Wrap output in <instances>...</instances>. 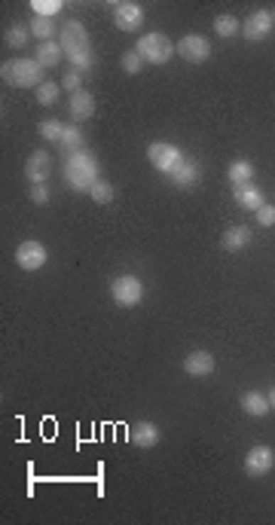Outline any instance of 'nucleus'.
I'll return each mask as SVG.
<instances>
[{
  "label": "nucleus",
  "mask_w": 275,
  "mask_h": 525,
  "mask_svg": "<svg viewBox=\"0 0 275 525\" xmlns=\"http://www.w3.org/2000/svg\"><path fill=\"white\" fill-rule=\"evenodd\" d=\"M61 131H65V126H61L58 119H43L40 122V135H43L46 141H61Z\"/></svg>",
  "instance_id": "c756f323"
},
{
  "label": "nucleus",
  "mask_w": 275,
  "mask_h": 525,
  "mask_svg": "<svg viewBox=\"0 0 275 525\" xmlns=\"http://www.w3.org/2000/svg\"><path fill=\"white\" fill-rule=\"evenodd\" d=\"M254 214H257V223L260 226H275V205H260Z\"/></svg>",
  "instance_id": "2f4dec72"
},
{
  "label": "nucleus",
  "mask_w": 275,
  "mask_h": 525,
  "mask_svg": "<svg viewBox=\"0 0 275 525\" xmlns=\"http://www.w3.org/2000/svg\"><path fill=\"white\" fill-rule=\"evenodd\" d=\"M0 77H4L6 86L13 89H37L43 80V67L37 65L34 58H13V61H4L0 67Z\"/></svg>",
  "instance_id": "f03ea898"
},
{
  "label": "nucleus",
  "mask_w": 275,
  "mask_h": 525,
  "mask_svg": "<svg viewBox=\"0 0 275 525\" xmlns=\"http://www.w3.org/2000/svg\"><path fill=\"white\" fill-rule=\"evenodd\" d=\"M28 195H31V202H34V205H46L49 202V187H46V183H34V187L28 190Z\"/></svg>",
  "instance_id": "473e14b6"
},
{
  "label": "nucleus",
  "mask_w": 275,
  "mask_h": 525,
  "mask_svg": "<svg viewBox=\"0 0 275 525\" xmlns=\"http://www.w3.org/2000/svg\"><path fill=\"white\" fill-rule=\"evenodd\" d=\"M227 178H230V183H232V187H242V183H251V180H254V166H251L248 159H236V162H230Z\"/></svg>",
  "instance_id": "412c9836"
},
{
  "label": "nucleus",
  "mask_w": 275,
  "mask_h": 525,
  "mask_svg": "<svg viewBox=\"0 0 275 525\" xmlns=\"http://www.w3.org/2000/svg\"><path fill=\"white\" fill-rule=\"evenodd\" d=\"M239 31H242V25H239L236 16L227 13V16H217V18H214V34H217V37H236Z\"/></svg>",
  "instance_id": "a878e982"
},
{
  "label": "nucleus",
  "mask_w": 275,
  "mask_h": 525,
  "mask_svg": "<svg viewBox=\"0 0 275 525\" xmlns=\"http://www.w3.org/2000/svg\"><path fill=\"white\" fill-rule=\"evenodd\" d=\"M135 53L144 58V65H153V67H159V65H168L171 61V55L178 53L175 49V43L166 37V34H144L138 40V46H135Z\"/></svg>",
  "instance_id": "7ed1b4c3"
},
{
  "label": "nucleus",
  "mask_w": 275,
  "mask_h": 525,
  "mask_svg": "<svg viewBox=\"0 0 275 525\" xmlns=\"http://www.w3.org/2000/svg\"><path fill=\"white\" fill-rule=\"evenodd\" d=\"M110 296H114V303L122 308H135L144 300V284H141V278H135V275H119L110 281Z\"/></svg>",
  "instance_id": "39448f33"
},
{
  "label": "nucleus",
  "mask_w": 275,
  "mask_h": 525,
  "mask_svg": "<svg viewBox=\"0 0 275 525\" xmlns=\"http://www.w3.org/2000/svg\"><path fill=\"white\" fill-rule=\"evenodd\" d=\"M37 101H40L43 107H53L55 101H58V83H53V80L40 83V86H37Z\"/></svg>",
  "instance_id": "bb28decb"
},
{
  "label": "nucleus",
  "mask_w": 275,
  "mask_h": 525,
  "mask_svg": "<svg viewBox=\"0 0 275 525\" xmlns=\"http://www.w3.org/2000/svg\"><path fill=\"white\" fill-rule=\"evenodd\" d=\"M119 65H122V70H126L129 77H135V74H141V70H144V58H141V55L135 53V49H131V53L122 55Z\"/></svg>",
  "instance_id": "c85d7f7f"
},
{
  "label": "nucleus",
  "mask_w": 275,
  "mask_h": 525,
  "mask_svg": "<svg viewBox=\"0 0 275 525\" xmlns=\"http://www.w3.org/2000/svg\"><path fill=\"white\" fill-rule=\"evenodd\" d=\"M61 174H65L68 187L77 190V193H89L92 187H95V180H101L98 178V159H95V153H89V150L70 153V156L65 159Z\"/></svg>",
  "instance_id": "f257e3e1"
},
{
  "label": "nucleus",
  "mask_w": 275,
  "mask_h": 525,
  "mask_svg": "<svg viewBox=\"0 0 275 525\" xmlns=\"http://www.w3.org/2000/svg\"><path fill=\"white\" fill-rule=\"evenodd\" d=\"M58 43L65 49V55L70 53H89L92 43H89V31L83 22H77V18H68L65 25L58 31Z\"/></svg>",
  "instance_id": "423d86ee"
},
{
  "label": "nucleus",
  "mask_w": 275,
  "mask_h": 525,
  "mask_svg": "<svg viewBox=\"0 0 275 525\" xmlns=\"http://www.w3.org/2000/svg\"><path fill=\"white\" fill-rule=\"evenodd\" d=\"M31 25H13V28H6V34H4V40L13 49H22V46H28L31 43Z\"/></svg>",
  "instance_id": "5701e85b"
},
{
  "label": "nucleus",
  "mask_w": 275,
  "mask_h": 525,
  "mask_svg": "<svg viewBox=\"0 0 275 525\" xmlns=\"http://www.w3.org/2000/svg\"><path fill=\"white\" fill-rule=\"evenodd\" d=\"M114 25L119 31H138L141 25H144V6L135 4V0L114 4Z\"/></svg>",
  "instance_id": "9d476101"
},
{
  "label": "nucleus",
  "mask_w": 275,
  "mask_h": 525,
  "mask_svg": "<svg viewBox=\"0 0 275 525\" xmlns=\"http://www.w3.org/2000/svg\"><path fill=\"white\" fill-rule=\"evenodd\" d=\"M214 367H217V360H214L211 352H190L183 357V369H187L190 376H211Z\"/></svg>",
  "instance_id": "2eb2a0df"
},
{
  "label": "nucleus",
  "mask_w": 275,
  "mask_h": 525,
  "mask_svg": "<svg viewBox=\"0 0 275 525\" xmlns=\"http://www.w3.org/2000/svg\"><path fill=\"white\" fill-rule=\"evenodd\" d=\"M83 141H86V138H83V131H80V126L74 122V126H65V131H61V141H58V147L70 156V153L83 150Z\"/></svg>",
  "instance_id": "4be33fe9"
},
{
  "label": "nucleus",
  "mask_w": 275,
  "mask_h": 525,
  "mask_svg": "<svg viewBox=\"0 0 275 525\" xmlns=\"http://www.w3.org/2000/svg\"><path fill=\"white\" fill-rule=\"evenodd\" d=\"M61 58H65V49H61V43H53V40H49V43H37L34 46V61L43 70L46 67H58Z\"/></svg>",
  "instance_id": "dca6fc26"
},
{
  "label": "nucleus",
  "mask_w": 275,
  "mask_h": 525,
  "mask_svg": "<svg viewBox=\"0 0 275 525\" xmlns=\"http://www.w3.org/2000/svg\"><path fill=\"white\" fill-rule=\"evenodd\" d=\"M269 406L275 409V385H272V391H269Z\"/></svg>",
  "instance_id": "f704fd0d"
},
{
  "label": "nucleus",
  "mask_w": 275,
  "mask_h": 525,
  "mask_svg": "<svg viewBox=\"0 0 275 525\" xmlns=\"http://www.w3.org/2000/svg\"><path fill=\"white\" fill-rule=\"evenodd\" d=\"M25 174H28L31 187H34V183H46L49 178H53V156H49L46 150H34V153L28 156Z\"/></svg>",
  "instance_id": "f8f14e48"
},
{
  "label": "nucleus",
  "mask_w": 275,
  "mask_h": 525,
  "mask_svg": "<svg viewBox=\"0 0 275 525\" xmlns=\"http://www.w3.org/2000/svg\"><path fill=\"white\" fill-rule=\"evenodd\" d=\"M31 34H34L40 43H49V40L55 37V22H53V18H40V16H34V18H31Z\"/></svg>",
  "instance_id": "b1692460"
},
{
  "label": "nucleus",
  "mask_w": 275,
  "mask_h": 525,
  "mask_svg": "<svg viewBox=\"0 0 275 525\" xmlns=\"http://www.w3.org/2000/svg\"><path fill=\"white\" fill-rule=\"evenodd\" d=\"M61 9H65L61 0H31V13L40 16V18H55Z\"/></svg>",
  "instance_id": "393cba45"
},
{
  "label": "nucleus",
  "mask_w": 275,
  "mask_h": 525,
  "mask_svg": "<svg viewBox=\"0 0 275 525\" xmlns=\"http://www.w3.org/2000/svg\"><path fill=\"white\" fill-rule=\"evenodd\" d=\"M272 465H275V452H272V446H266V443L251 446L248 455H244V473H248L251 480L266 477V473L272 470Z\"/></svg>",
  "instance_id": "6e6552de"
},
{
  "label": "nucleus",
  "mask_w": 275,
  "mask_h": 525,
  "mask_svg": "<svg viewBox=\"0 0 275 525\" xmlns=\"http://www.w3.org/2000/svg\"><path fill=\"white\" fill-rule=\"evenodd\" d=\"M199 174H202V168H199V162H196V159H183V162H180V168H178L175 174H171V180H175V187H178V190H190V187H196Z\"/></svg>",
  "instance_id": "f3484780"
},
{
  "label": "nucleus",
  "mask_w": 275,
  "mask_h": 525,
  "mask_svg": "<svg viewBox=\"0 0 275 525\" xmlns=\"http://www.w3.org/2000/svg\"><path fill=\"white\" fill-rule=\"evenodd\" d=\"M61 86H65V89L70 92V95L83 89V80H80V70H68V74H65V80H61Z\"/></svg>",
  "instance_id": "72a5a7b5"
},
{
  "label": "nucleus",
  "mask_w": 275,
  "mask_h": 525,
  "mask_svg": "<svg viewBox=\"0 0 275 525\" xmlns=\"http://www.w3.org/2000/svg\"><path fill=\"white\" fill-rule=\"evenodd\" d=\"M175 49H178V55L183 61H190V65H205V61L211 58V43H208V37H202V34L180 37L175 43Z\"/></svg>",
  "instance_id": "0eeeda50"
},
{
  "label": "nucleus",
  "mask_w": 275,
  "mask_h": 525,
  "mask_svg": "<svg viewBox=\"0 0 275 525\" xmlns=\"http://www.w3.org/2000/svg\"><path fill=\"white\" fill-rule=\"evenodd\" d=\"M272 16L269 9H257V13H251L248 18H244V37H248V43H260V40H266L272 34Z\"/></svg>",
  "instance_id": "9b49d317"
},
{
  "label": "nucleus",
  "mask_w": 275,
  "mask_h": 525,
  "mask_svg": "<svg viewBox=\"0 0 275 525\" xmlns=\"http://www.w3.org/2000/svg\"><path fill=\"white\" fill-rule=\"evenodd\" d=\"M68 110H70V117H74L77 126H80V122H86V119H92V117H95V98H92V92H86V89L74 92L70 101H68Z\"/></svg>",
  "instance_id": "ddd939ff"
},
{
  "label": "nucleus",
  "mask_w": 275,
  "mask_h": 525,
  "mask_svg": "<svg viewBox=\"0 0 275 525\" xmlns=\"http://www.w3.org/2000/svg\"><path fill=\"white\" fill-rule=\"evenodd\" d=\"M251 229L248 226H230L227 232H223V248L227 251H244L251 244Z\"/></svg>",
  "instance_id": "aec40b11"
},
{
  "label": "nucleus",
  "mask_w": 275,
  "mask_h": 525,
  "mask_svg": "<svg viewBox=\"0 0 275 525\" xmlns=\"http://www.w3.org/2000/svg\"><path fill=\"white\" fill-rule=\"evenodd\" d=\"M16 263H18V269H25V272L43 269L46 266V248L37 239H28L16 248Z\"/></svg>",
  "instance_id": "1a4fd4ad"
},
{
  "label": "nucleus",
  "mask_w": 275,
  "mask_h": 525,
  "mask_svg": "<svg viewBox=\"0 0 275 525\" xmlns=\"http://www.w3.org/2000/svg\"><path fill=\"white\" fill-rule=\"evenodd\" d=\"M269 16H272V22H275V9H269Z\"/></svg>",
  "instance_id": "c9c22d12"
},
{
  "label": "nucleus",
  "mask_w": 275,
  "mask_h": 525,
  "mask_svg": "<svg viewBox=\"0 0 275 525\" xmlns=\"http://www.w3.org/2000/svg\"><path fill=\"white\" fill-rule=\"evenodd\" d=\"M232 195H236V202L242 205V208H248V211H257L260 205H266V202H263V193L254 187V183H242V187H232Z\"/></svg>",
  "instance_id": "6ab92c4d"
},
{
  "label": "nucleus",
  "mask_w": 275,
  "mask_h": 525,
  "mask_svg": "<svg viewBox=\"0 0 275 525\" xmlns=\"http://www.w3.org/2000/svg\"><path fill=\"white\" fill-rule=\"evenodd\" d=\"M147 159H150V166L156 168L159 174H175L178 168H180V162L187 159L183 153L175 147V144H166V141H153L150 147H147Z\"/></svg>",
  "instance_id": "20e7f679"
},
{
  "label": "nucleus",
  "mask_w": 275,
  "mask_h": 525,
  "mask_svg": "<svg viewBox=\"0 0 275 525\" xmlns=\"http://www.w3.org/2000/svg\"><path fill=\"white\" fill-rule=\"evenodd\" d=\"M70 65H74V70H89L92 65H95V55H92V49L89 53H70V55H65Z\"/></svg>",
  "instance_id": "7c9ffc66"
},
{
  "label": "nucleus",
  "mask_w": 275,
  "mask_h": 525,
  "mask_svg": "<svg viewBox=\"0 0 275 525\" xmlns=\"http://www.w3.org/2000/svg\"><path fill=\"white\" fill-rule=\"evenodd\" d=\"M159 428L153 425V421H135V425H131V431H129V440L135 443L138 449H153L159 443Z\"/></svg>",
  "instance_id": "4468645a"
},
{
  "label": "nucleus",
  "mask_w": 275,
  "mask_h": 525,
  "mask_svg": "<svg viewBox=\"0 0 275 525\" xmlns=\"http://www.w3.org/2000/svg\"><path fill=\"white\" fill-rule=\"evenodd\" d=\"M242 409L248 416H254V418H263L269 413V397L266 394H260V391H248V394H242Z\"/></svg>",
  "instance_id": "a211bd4d"
},
{
  "label": "nucleus",
  "mask_w": 275,
  "mask_h": 525,
  "mask_svg": "<svg viewBox=\"0 0 275 525\" xmlns=\"http://www.w3.org/2000/svg\"><path fill=\"white\" fill-rule=\"evenodd\" d=\"M89 195H92V199H95L98 205L114 202V183H110V180H95V187L89 190Z\"/></svg>",
  "instance_id": "cd10ccee"
}]
</instances>
